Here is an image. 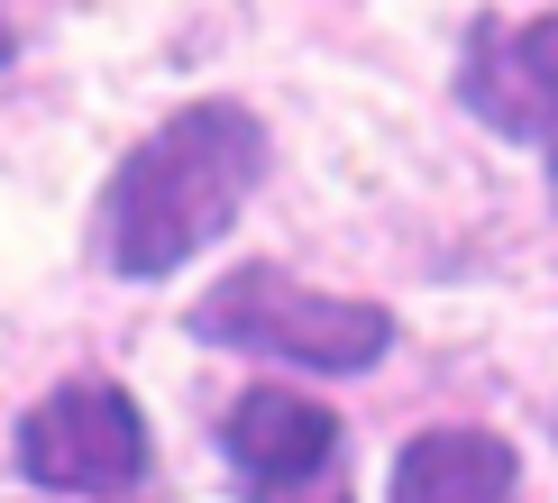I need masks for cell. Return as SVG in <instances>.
Instances as JSON below:
<instances>
[{"label": "cell", "mask_w": 558, "mask_h": 503, "mask_svg": "<svg viewBox=\"0 0 558 503\" xmlns=\"http://www.w3.org/2000/svg\"><path fill=\"white\" fill-rule=\"evenodd\" d=\"M275 503H348V494H339V476H320V486H302V494H275Z\"/></svg>", "instance_id": "obj_7"}, {"label": "cell", "mask_w": 558, "mask_h": 503, "mask_svg": "<svg viewBox=\"0 0 558 503\" xmlns=\"http://www.w3.org/2000/svg\"><path fill=\"white\" fill-rule=\"evenodd\" d=\"M220 449H229V467L247 476V494L275 503V494H302V486L330 476V457H339V412L312 403V394H284V384H257V394L229 403Z\"/></svg>", "instance_id": "obj_5"}, {"label": "cell", "mask_w": 558, "mask_h": 503, "mask_svg": "<svg viewBox=\"0 0 558 503\" xmlns=\"http://www.w3.org/2000/svg\"><path fill=\"white\" fill-rule=\"evenodd\" d=\"M10 46H19V37H10V19H0V64H10Z\"/></svg>", "instance_id": "obj_8"}, {"label": "cell", "mask_w": 558, "mask_h": 503, "mask_svg": "<svg viewBox=\"0 0 558 503\" xmlns=\"http://www.w3.org/2000/svg\"><path fill=\"white\" fill-rule=\"evenodd\" d=\"M458 101L485 128L558 147V10L549 19H476L458 56Z\"/></svg>", "instance_id": "obj_4"}, {"label": "cell", "mask_w": 558, "mask_h": 503, "mask_svg": "<svg viewBox=\"0 0 558 503\" xmlns=\"http://www.w3.org/2000/svg\"><path fill=\"white\" fill-rule=\"evenodd\" d=\"M193 330L220 339V348H257V357L312 366V376H366V366L393 348V311L320 293V284H302L284 266H229L193 303Z\"/></svg>", "instance_id": "obj_2"}, {"label": "cell", "mask_w": 558, "mask_h": 503, "mask_svg": "<svg viewBox=\"0 0 558 503\" xmlns=\"http://www.w3.org/2000/svg\"><path fill=\"white\" fill-rule=\"evenodd\" d=\"M266 174V128L239 101H193L174 120H156L137 147L110 165L101 211H92V247L110 274H174L229 238V220L247 211Z\"/></svg>", "instance_id": "obj_1"}, {"label": "cell", "mask_w": 558, "mask_h": 503, "mask_svg": "<svg viewBox=\"0 0 558 503\" xmlns=\"http://www.w3.org/2000/svg\"><path fill=\"white\" fill-rule=\"evenodd\" d=\"M549 193H558V147H549Z\"/></svg>", "instance_id": "obj_9"}, {"label": "cell", "mask_w": 558, "mask_h": 503, "mask_svg": "<svg viewBox=\"0 0 558 503\" xmlns=\"http://www.w3.org/2000/svg\"><path fill=\"white\" fill-rule=\"evenodd\" d=\"M19 476L56 494H120L147 476V421L120 384H56L28 421H19Z\"/></svg>", "instance_id": "obj_3"}, {"label": "cell", "mask_w": 558, "mask_h": 503, "mask_svg": "<svg viewBox=\"0 0 558 503\" xmlns=\"http://www.w3.org/2000/svg\"><path fill=\"white\" fill-rule=\"evenodd\" d=\"M385 503H522V467H513V449H504L495 430L449 421V430L403 440Z\"/></svg>", "instance_id": "obj_6"}]
</instances>
